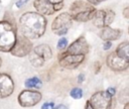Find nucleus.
Listing matches in <instances>:
<instances>
[{"label": "nucleus", "instance_id": "obj_23", "mask_svg": "<svg viewBox=\"0 0 129 109\" xmlns=\"http://www.w3.org/2000/svg\"><path fill=\"white\" fill-rule=\"evenodd\" d=\"M41 109H54V104L52 102H45L41 106Z\"/></svg>", "mask_w": 129, "mask_h": 109}, {"label": "nucleus", "instance_id": "obj_16", "mask_svg": "<svg viewBox=\"0 0 129 109\" xmlns=\"http://www.w3.org/2000/svg\"><path fill=\"white\" fill-rule=\"evenodd\" d=\"M95 12H96V9L93 8V9H90V10H87V11H83V12L74 14V15H72V17H73V19H75L77 21L85 22V21H88V20L92 19Z\"/></svg>", "mask_w": 129, "mask_h": 109}, {"label": "nucleus", "instance_id": "obj_15", "mask_svg": "<svg viewBox=\"0 0 129 109\" xmlns=\"http://www.w3.org/2000/svg\"><path fill=\"white\" fill-rule=\"evenodd\" d=\"M93 23L97 27H104L106 26V10H96L93 16Z\"/></svg>", "mask_w": 129, "mask_h": 109}, {"label": "nucleus", "instance_id": "obj_34", "mask_svg": "<svg viewBox=\"0 0 129 109\" xmlns=\"http://www.w3.org/2000/svg\"><path fill=\"white\" fill-rule=\"evenodd\" d=\"M124 109H129V103H128V102L125 104V106H124Z\"/></svg>", "mask_w": 129, "mask_h": 109}, {"label": "nucleus", "instance_id": "obj_35", "mask_svg": "<svg viewBox=\"0 0 129 109\" xmlns=\"http://www.w3.org/2000/svg\"><path fill=\"white\" fill-rule=\"evenodd\" d=\"M97 1H98V2L100 3V2H102V1H104V0H97Z\"/></svg>", "mask_w": 129, "mask_h": 109}, {"label": "nucleus", "instance_id": "obj_10", "mask_svg": "<svg viewBox=\"0 0 129 109\" xmlns=\"http://www.w3.org/2000/svg\"><path fill=\"white\" fill-rule=\"evenodd\" d=\"M72 22H73L72 15L68 12H64V13H61L55 17V19L52 21L51 28L53 31H56V30L61 29V28H68L69 29L70 26L72 25Z\"/></svg>", "mask_w": 129, "mask_h": 109}, {"label": "nucleus", "instance_id": "obj_17", "mask_svg": "<svg viewBox=\"0 0 129 109\" xmlns=\"http://www.w3.org/2000/svg\"><path fill=\"white\" fill-rule=\"evenodd\" d=\"M115 52L119 57H121V58L129 61V44H128V42L127 41H124L121 44H119Z\"/></svg>", "mask_w": 129, "mask_h": 109}, {"label": "nucleus", "instance_id": "obj_27", "mask_svg": "<svg viewBox=\"0 0 129 109\" xmlns=\"http://www.w3.org/2000/svg\"><path fill=\"white\" fill-rule=\"evenodd\" d=\"M28 0H18V2H16V6L17 7H21L23 4H25Z\"/></svg>", "mask_w": 129, "mask_h": 109}, {"label": "nucleus", "instance_id": "obj_36", "mask_svg": "<svg viewBox=\"0 0 129 109\" xmlns=\"http://www.w3.org/2000/svg\"><path fill=\"white\" fill-rule=\"evenodd\" d=\"M0 66H1V59H0Z\"/></svg>", "mask_w": 129, "mask_h": 109}, {"label": "nucleus", "instance_id": "obj_29", "mask_svg": "<svg viewBox=\"0 0 129 109\" xmlns=\"http://www.w3.org/2000/svg\"><path fill=\"white\" fill-rule=\"evenodd\" d=\"M88 3H90V4H94V5L99 4V2H98L97 0H88Z\"/></svg>", "mask_w": 129, "mask_h": 109}, {"label": "nucleus", "instance_id": "obj_11", "mask_svg": "<svg viewBox=\"0 0 129 109\" xmlns=\"http://www.w3.org/2000/svg\"><path fill=\"white\" fill-rule=\"evenodd\" d=\"M33 5L34 8L39 12V14L42 15H51L55 12L53 4L50 3L48 0H34Z\"/></svg>", "mask_w": 129, "mask_h": 109}, {"label": "nucleus", "instance_id": "obj_5", "mask_svg": "<svg viewBox=\"0 0 129 109\" xmlns=\"http://www.w3.org/2000/svg\"><path fill=\"white\" fill-rule=\"evenodd\" d=\"M41 100V94L38 91L23 90L18 96V102L22 107H32Z\"/></svg>", "mask_w": 129, "mask_h": 109}, {"label": "nucleus", "instance_id": "obj_3", "mask_svg": "<svg viewBox=\"0 0 129 109\" xmlns=\"http://www.w3.org/2000/svg\"><path fill=\"white\" fill-rule=\"evenodd\" d=\"M89 103L93 109H110L112 106V96L107 91H99L92 95Z\"/></svg>", "mask_w": 129, "mask_h": 109}, {"label": "nucleus", "instance_id": "obj_20", "mask_svg": "<svg viewBox=\"0 0 129 109\" xmlns=\"http://www.w3.org/2000/svg\"><path fill=\"white\" fill-rule=\"evenodd\" d=\"M70 95L74 98V99H80L83 97V90L80 88H74L72 89V91L70 92Z\"/></svg>", "mask_w": 129, "mask_h": 109}, {"label": "nucleus", "instance_id": "obj_18", "mask_svg": "<svg viewBox=\"0 0 129 109\" xmlns=\"http://www.w3.org/2000/svg\"><path fill=\"white\" fill-rule=\"evenodd\" d=\"M28 54H29L30 63H31L34 67H40V66H42V65H43L44 60H43L42 58H40L38 54H36L34 51H32V50H31Z\"/></svg>", "mask_w": 129, "mask_h": 109}, {"label": "nucleus", "instance_id": "obj_22", "mask_svg": "<svg viewBox=\"0 0 129 109\" xmlns=\"http://www.w3.org/2000/svg\"><path fill=\"white\" fill-rule=\"evenodd\" d=\"M67 45H68V40H67V38H64V37L60 38V39L58 40V42H57V48H59V49H63Z\"/></svg>", "mask_w": 129, "mask_h": 109}, {"label": "nucleus", "instance_id": "obj_1", "mask_svg": "<svg viewBox=\"0 0 129 109\" xmlns=\"http://www.w3.org/2000/svg\"><path fill=\"white\" fill-rule=\"evenodd\" d=\"M19 23L22 34L28 39L38 38L42 36L45 31L46 20L39 13L26 12L21 15Z\"/></svg>", "mask_w": 129, "mask_h": 109}, {"label": "nucleus", "instance_id": "obj_30", "mask_svg": "<svg viewBox=\"0 0 129 109\" xmlns=\"http://www.w3.org/2000/svg\"><path fill=\"white\" fill-rule=\"evenodd\" d=\"M85 109H93V107L90 105L89 101H87V102H86V106H85Z\"/></svg>", "mask_w": 129, "mask_h": 109}, {"label": "nucleus", "instance_id": "obj_37", "mask_svg": "<svg viewBox=\"0 0 129 109\" xmlns=\"http://www.w3.org/2000/svg\"><path fill=\"white\" fill-rule=\"evenodd\" d=\"M0 2H1V0H0Z\"/></svg>", "mask_w": 129, "mask_h": 109}, {"label": "nucleus", "instance_id": "obj_31", "mask_svg": "<svg viewBox=\"0 0 129 109\" xmlns=\"http://www.w3.org/2000/svg\"><path fill=\"white\" fill-rule=\"evenodd\" d=\"M128 11H129L128 7L125 8V10H124V16H125V18H128V17H129V16H128Z\"/></svg>", "mask_w": 129, "mask_h": 109}, {"label": "nucleus", "instance_id": "obj_24", "mask_svg": "<svg viewBox=\"0 0 129 109\" xmlns=\"http://www.w3.org/2000/svg\"><path fill=\"white\" fill-rule=\"evenodd\" d=\"M54 32H55L56 35H63V34H66L68 32V28H61V29H58V30H56Z\"/></svg>", "mask_w": 129, "mask_h": 109}, {"label": "nucleus", "instance_id": "obj_9", "mask_svg": "<svg viewBox=\"0 0 129 109\" xmlns=\"http://www.w3.org/2000/svg\"><path fill=\"white\" fill-rule=\"evenodd\" d=\"M14 83L7 74H0V98H6L12 94Z\"/></svg>", "mask_w": 129, "mask_h": 109}, {"label": "nucleus", "instance_id": "obj_6", "mask_svg": "<svg viewBox=\"0 0 129 109\" xmlns=\"http://www.w3.org/2000/svg\"><path fill=\"white\" fill-rule=\"evenodd\" d=\"M84 59V54L63 53L62 57H60L59 59V65L66 69H76L83 63Z\"/></svg>", "mask_w": 129, "mask_h": 109}, {"label": "nucleus", "instance_id": "obj_33", "mask_svg": "<svg viewBox=\"0 0 129 109\" xmlns=\"http://www.w3.org/2000/svg\"><path fill=\"white\" fill-rule=\"evenodd\" d=\"M55 109H68V107H67V106H64V105H58Z\"/></svg>", "mask_w": 129, "mask_h": 109}, {"label": "nucleus", "instance_id": "obj_8", "mask_svg": "<svg viewBox=\"0 0 129 109\" xmlns=\"http://www.w3.org/2000/svg\"><path fill=\"white\" fill-rule=\"evenodd\" d=\"M89 51V44L84 36L79 37L77 40H75L69 47L68 50L64 53L70 54H86Z\"/></svg>", "mask_w": 129, "mask_h": 109}, {"label": "nucleus", "instance_id": "obj_4", "mask_svg": "<svg viewBox=\"0 0 129 109\" xmlns=\"http://www.w3.org/2000/svg\"><path fill=\"white\" fill-rule=\"evenodd\" d=\"M32 50V43L24 35H17L16 41L11 48V53L15 57H25Z\"/></svg>", "mask_w": 129, "mask_h": 109}, {"label": "nucleus", "instance_id": "obj_14", "mask_svg": "<svg viewBox=\"0 0 129 109\" xmlns=\"http://www.w3.org/2000/svg\"><path fill=\"white\" fill-rule=\"evenodd\" d=\"M36 54H38L40 58H42L44 61L46 60H49L51 59L52 57V52H51V49L50 47L47 45V44H40V45H37L34 50H33Z\"/></svg>", "mask_w": 129, "mask_h": 109}, {"label": "nucleus", "instance_id": "obj_12", "mask_svg": "<svg viewBox=\"0 0 129 109\" xmlns=\"http://www.w3.org/2000/svg\"><path fill=\"white\" fill-rule=\"evenodd\" d=\"M122 34V31L119 29L111 28L109 25L104 26L103 29L100 31V37L104 40H116L118 39Z\"/></svg>", "mask_w": 129, "mask_h": 109}, {"label": "nucleus", "instance_id": "obj_2", "mask_svg": "<svg viewBox=\"0 0 129 109\" xmlns=\"http://www.w3.org/2000/svg\"><path fill=\"white\" fill-rule=\"evenodd\" d=\"M17 38L16 27L9 21H0V50L7 52L13 47Z\"/></svg>", "mask_w": 129, "mask_h": 109}, {"label": "nucleus", "instance_id": "obj_13", "mask_svg": "<svg viewBox=\"0 0 129 109\" xmlns=\"http://www.w3.org/2000/svg\"><path fill=\"white\" fill-rule=\"evenodd\" d=\"M93 8L94 7L90 3L78 0V1H75L71 5V8H70L71 12H72L71 15H74V14H77V13H80V12H83V11H87V10H90V9H93Z\"/></svg>", "mask_w": 129, "mask_h": 109}, {"label": "nucleus", "instance_id": "obj_19", "mask_svg": "<svg viewBox=\"0 0 129 109\" xmlns=\"http://www.w3.org/2000/svg\"><path fill=\"white\" fill-rule=\"evenodd\" d=\"M25 86L27 88H40L41 87V81L37 78V77H32V78H29L25 81Z\"/></svg>", "mask_w": 129, "mask_h": 109}, {"label": "nucleus", "instance_id": "obj_25", "mask_svg": "<svg viewBox=\"0 0 129 109\" xmlns=\"http://www.w3.org/2000/svg\"><path fill=\"white\" fill-rule=\"evenodd\" d=\"M111 45H112V42L110 40H106V42L104 43L103 47H104V49H109L111 47Z\"/></svg>", "mask_w": 129, "mask_h": 109}, {"label": "nucleus", "instance_id": "obj_21", "mask_svg": "<svg viewBox=\"0 0 129 109\" xmlns=\"http://www.w3.org/2000/svg\"><path fill=\"white\" fill-rule=\"evenodd\" d=\"M114 17H115L114 11L107 9V10H106V26H108L109 24H111V23L113 22Z\"/></svg>", "mask_w": 129, "mask_h": 109}, {"label": "nucleus", "instance_id": "obj_26", "mask_svg": "<svg viewBox=\"0 0 129 109\" xmlns=\"http://www.w3.org/2000/svg\"><path fill=\"white\" fill-rule=\"evenodd\" d=\"M115 88H112V87H110V88H108V90H107V92H108V94L109 95H111L112 97L115 95Z\"/></svg>", "mask_w": 129, "mask_h": 109}, {"label": "nucleus", "instance_id": "obj_32", "mask_svg": "<svg viewBox=\"0 0 129 109\" xmlns=\"http://www.w3.org/2000/svg\"><path fill=\"white\" fill-rule=\"evenodd\" d=\"M48 1L52 4H55V3H58V2H62L63 0H48Z\"/></svg>", "mask_w": 129, "mask_h": 109}, {"label": "nucleus", "instance_id": "obj_28", "mask_svg": "<svg viewBox=\"0 0 129 109\" xmlns=\"http://www.w3.org/2000/svg\"><path fill=\"white\" fill-rule=\"evenodd\" d=\"M84 79H85L84 75H80V76L78 77V83H83V82H84Z\"/></svg>", "mask_w": 129, "mask_h": 109}, {"label": "nucleus", "instance_id": "obj_7", "mask_svg": "<svg viewBox=\"0 0 129 109\" xmlns=\"http://www.w3.org/2000/svg\"><path fill=\"white\" fill-rule=\"evenodd\" d=\"M107 65L114 71H124L129 67V61L119 57L115 51L110 53L107 58Z\"/></svg>", "mask_w": 129, "mask_h": 109}]
</instances>
